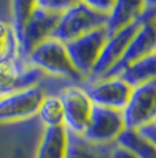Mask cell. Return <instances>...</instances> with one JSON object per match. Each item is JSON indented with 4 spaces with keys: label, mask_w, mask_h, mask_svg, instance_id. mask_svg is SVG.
Here are the masks:
<instances>
[{
    "label": "cell",
    "mask_w": 156,
    "mask_h": 158,
    "mask_svg": "<svg viewBox=\"0 0 156 158\" xmlns=\"http://www.w3.org/2000/svg\"><path fill=\"white\" fill-rule=\"evenodd\" d=\"M13 58H22L17 33L11 23L0 19V62Z\"/></svg>",
    "instance_id": "d6986e66"
},
{
    "label": "cell",
    "mask_w": 156,
    "mask_h": 158,
    "mask_svg": "<svg viewBox=\"0 0 156 158\" xmlns=\"http://www.w3.org/2000/svg\"><path fill=\"white\" fill-rule=\"evenodd\" d=\"M68 132L64 127L44 128L34 158H66Z\"/></svg>",
    "instance_id": "5bb4252c"
},
{
    "label": "cell",
    "mask_w": 156,
    "mask_h": 158,
    "mask_svg": "<svg viewBox=\"0 0 156 158\" xmlns=\"http://www.w3.org/2000/svg\"><path fill=\"white\" fill-rule=\"evenodd\" d=\"M148 7H156V0H146Z\"/></svg>",
    "instance_id": "d4e9b609"
},
{
    "label": "cell",
    "mask_w": 156,
    "mask_h": 158,
    "mask_svg": "<svg viewBox=\"0 0 156 158\" xmlns=\"http://www.w3.org/2000/svg\"><path fill=\"white\" fill-rule=\"evenodd\" d=\"M45 92L38 85L14 91L0 98V123H21L36 117Z\"/></svg>",
    "instance_id": "8992f818"
},
{
    "label": "cell",
    "mask_w": 156,
    "mask_h": 158,
    "mask_svg": "<svg viewBox=\"0 0 156 158\" xmlns=\"http://www.w3.org/2000/svg\"><path fill=\"white\" fill-rule=\"evenodd\" d=\"M114 2L115 0H80V3L88 6L89 8L97 11V13L106 14V15H108V13L111 11Z\"/></svg>",
    "instance_id": "7402d4cb"
},
{
    "label": "cell",
    "mask_w": 156,
    "mask_h": 158,
    "mask_svg": "<svg viewBox=\"0 0 156 158\" xmlns=\"http://www.w3.org/2000/svg\"><path fill=\"white\" fill-rule=\"evenodd\" d=\"M138 133L142 136V138H145L149 143H152L156 147V124H152V125L145 127V128L138 131Z\"/></svg>",
    "instance_id": "cb8c5ba5"
},
{
    "label": "cell",
    "mask_w": 156,
    "mask_h": 158,
    "mask_svg": "<svg viewBox=\"0 0 156 158\" xmlns=\"http://www.w3.org/2000/svg\"><path fill=\"white\" fill-rule=\"evenodd\" d=\"M129 85L137 87L146 81L156 80V52L129 65L119 74Z\"/></svg>",
    "instance_id": "9a60e30c"
},
{
    "label": "cell",
    "mask_w": 156,
    "mask_h": 158,
    "mask_svg": "<svg viewBox=\"0 0 156 158\" xmlns=\"http://www.w3.org/2000/svg\"><path fill=\"white\" fill-rule=\"evenodd\" d=\"M156 52V7H146L123 56L104 77H118L129 65Z\"/></svg>",
    "instance_id": "3957f363"
},
{
    "label": "cell",
    "mask_w": 156,
    "mask_h": 158,
    "mask_svg": "<svg viewBox=\"0 0 156 158\" xmlns=\"http://www.w3.org/2000/svg\"><path fill=\"white\" fill-rule=\"evenodd\" d=\"M77 3H80V0H37L36 7H40L45 11L60 15L73 6H76Z\"/></svg>",
    "instance_id": "44dd1931"
},
{
    "label": "cell",
    "mask_w": 156,
    "mask_h": 158,
    "mask_svg": "<svg viewBox=\"0 0 156 158\" xmlns=\"http://www.w3.org/2000/svg\"><path fill=\"white\" fill-rule=\"evenodd\" d=\"M123 117L126 128L136 132L156 124V80L133 87Z\"/></svg>",
    "instance_id": "277c9868"
},
{
    "label": "cell",
    "mask_w": 156,
    "mask_h": 158,
    "mask_svg": "<svg viewBox=\"0 0 156 158\" xmlns=\"http://www.w3.org/2000/svg\"><path fill=\"white\" fill-rule=\"evenodd\" d=\"M37 0H11V17H13V28L17 36L19 35L25 21L28 19L29 14L36 7Z\"/></svg>",
    "instance_id": "ffe728a7"
},
{
    "label": "cell",
    "mask_w": 156,
    "mask_h": 158,
    "mask_svg": "<svg viewBox=\"0 0 156 158\" xmlns=\"http://www.w3.org/2000/svg\"><path fill=\"white\" fill-rule=\"evenodd\" d=\"M138 26H140V21L108 36L107 41L101 48V52L99 55V59L96 62L93 70L89 74V81L103 78L121 60V58L123 56L126 48H127L134 33L137 32Z\"/></svg>",
    "instance_id": "8fae6325"
},
{
    "label": "cell",
    "mask_w": 156,
    "mask_h": 158,
    "mask_svg": "<svg viewBox=\"0 0 156 158\" xmlns=\"http://www.w3.org/2000/svg\"><path fill=\"white\" fill-rule=\"evenodd\" d=\"M126 131L123 111L93 105L91 120L82 136L96 146L107 147L118 143V139Z\"/></svg>",
    "instance_id": "5b68a950"
},
{
    "label": "cell",
    "mask_w": 156,
    "mask_h": 158,
    "mask_svg": "<svg viewBox=\"0 0 156 158\" xmlns=\"http://www.w3.org/2000/svg\"><path fill=\"white\" fill-rule=\"evenodd\" d=\"M64 114V128L67 132L82 136L91 120L93 103L89 99L84 87L71 85L59 94Z\"/></svg>",
    "instance_id": "52a82bcc"
},
{
    "label": "cell",
    "mask_w": 156,
    "mask_h": 158,
    "mask_svg": "<svg viewBox=\"0 0 156 158\" xmlns=\"http://www.w3.org/2000/svg\"><path fill=\"white\" fill-rule=\"evenodd\" d=\"M26 62L41 73H48L51 76L66 77L76 81L82 78L71 63L66 44L53 37L33 48L26 56Z\"/></svg>",
    "instance_id": "6da1fadb"
},
{
    "label": "cell",
    "mask_w": 156,
    "mask_h": 158,
    "mask_svg": "<svg viewBox=\"0 0 156 158\" xmlns=\"http://www.w3.org/2000/svg\"><path fill=\"white\" fill-rule=\"evenodd\" d=\"M133 151L140 158H156V147L136 131H126L118 139V143Z\"/></svg>",
    "instance_id": "ac0fdd59"
},
{
    "label": "cell",
    "mask_w": 156,
    "mask_h": 158,
    "mask_svg": "<svg viewBox=\"0 0 156 158\" xmlns=\"http://www.w3.org/2000/svg\"><path fill=\"white\" fill-rule=\"evenodd\" d=\"M101 146H96L88 142L84 136L68 132V146L66 158H110L104 156Z\"/></svg>",
    "instance_id": "e0dca14e"
},
{
    "label": "cell",
    "mask_w": 156,
    "mask_h": 158,
    "mask_svg": "<svg viewBox=\"0 0 156 158\" xmlns=\"http://www.w3.org/2000/svg\"><path fill=\"white\" fill-rule=\"evenodd\" d=\"M110 158H140L138 156L130 151L129 148L123 147L121 144H115V147L110 151Z\"/></svg>",
    "instance_id": "603a6c76"
},
{
    "label": "cell",
    "mask_w": 156,
    "mask_h": 158,
    "mask_svg": "<svg viewBox=\"0 0 156 158\" xmlns=\"http://www.w3.org/2000/svg\"><path fill=\"white\" fill-rule=\"evenodd\" d=\"M59 14L45 11L40 7H34L25 21L19 35L17 36L19 43L21 55L26 60V56L34 47L41 44L53 36L56 25L59 22Z\"/></svg>",
    "instance_id": "ba28073f"
},
{
    "label": "cell",
    "mask_w": 156,
    "mask_h": 158,
    "mask_svg": "<svg viewBox=\"0 0 156 158\" xmlns=\"http://www.w3.org/2000/svg\"><path fill=\"white\" fill-rule=\"evenodd\" d=\"M107 15L97 13L82 3H77L59 17V22L53 32V39L67 44L93 30L106 28Z\"/></svg>",
    "instance_id": "7a4b0ae2"
},
{
    "label": "cell",
    "mask_w": 156,
    "mask_h": 158,
    "mask_svg": "<svg viewBox=\"0 0 156 158\" xmlns=\"http://www.w3.org/2000/svg\"><path fill=\"white\" fill-rule=\"evenodd\" d=\"M40 76L41 72L30 66L23 58L0 62V98L22 88L37 85Z\"/></svg>",
    "instance_id": "7c38bea8"
},
{
    "label": "cell",
    "mask_w": 156,
    "mask_h": 158,
    "mask_svg": "<svg viewBox=\"0 0 156 158\" xmlns=\"http://www.w3.org/2000/svg\"><path fill=\"white\" fill-rule=\"evenodd\" d=\"M84 89L95 106L121 110L127 105L133 87L129 85L122 77H103L89 81Z\"/></svg>",
    "instance_id": "30bf717a"
},
{
    "label": "cell",
    "mask_w": 156,
    "mask_h": 158,
    "mask_svg": "<svg viewBox=\"0 0 156 158\" xmlns=\"http://www.w3.org/2000/svg\"><path fill=\"white\" fill-rule=\"evenodd\" d=\"M37 117L44 128H59L64 125L63 105L59 94H49L44 96L37 111Z\"/></svg>",
    "instance_id": "2e32d148"
},
{
    "label": "cell",
    "mask_w": 156,
    "mask_h": 158,
    "mask_svg": "<svg viewBox=\"0 0 156 158\" xmlns=\"http://www.w3.org/2000/svg\"><path fill=\"white\" fill-rule=\"evenodd\" d=\"M108 36L110 33L107 28H101L86 33L66 44L71 63L82 77L84 76L89 77V74L92 73Z\"/></svg>",
    "instance_id": "9c48e42d"
},
{
    "label": "cell",
    "mask_w": 156,
    "mask_h": 158,
    "mask_svg": "<svg viewBox=\"0 0 156 158\" xmlns=\"http://www.w3.org/2000/svg\"><path fill=\"white\" fill-rule=\"evenodd\" d=\"M146 0H115L107 15V30L110 35L138 22L145 13Z\"/></svg>",
    "instance_id": "4fadbf2b"
}]
</instances>
